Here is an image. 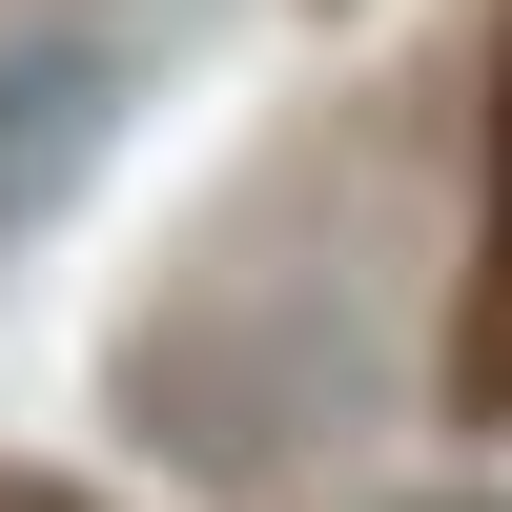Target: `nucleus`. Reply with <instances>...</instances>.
I'll use <instances>...</instances> for the list:
<instances>
[{"instance_id":"nucleus-2","label":"nucleus","mask_w":512,"mask_h":512,"mask_svg":"<svg viewBox=\"0 0 512 512\" xmlns=\"http://www.w3.org/2000/svg\"><path fill=\"white\" fill-rule=\"evenodd\" d=\"M451 512H472V492H451Z\"/></svg>"},{"instance_id":"nucleus-1","label":"nucleus","mask_w":512,"mask_h":512,"mask_svg":"<svg viewBox=\"0 0 512 512\" xmlns=\"http://www.w3.org/2000/svg\"><path fill=\"white\" fill-rule=\"evenodd\" d=\"M82 123H103V62H0V205H21Z\"/></svg>"}]
</instances>
